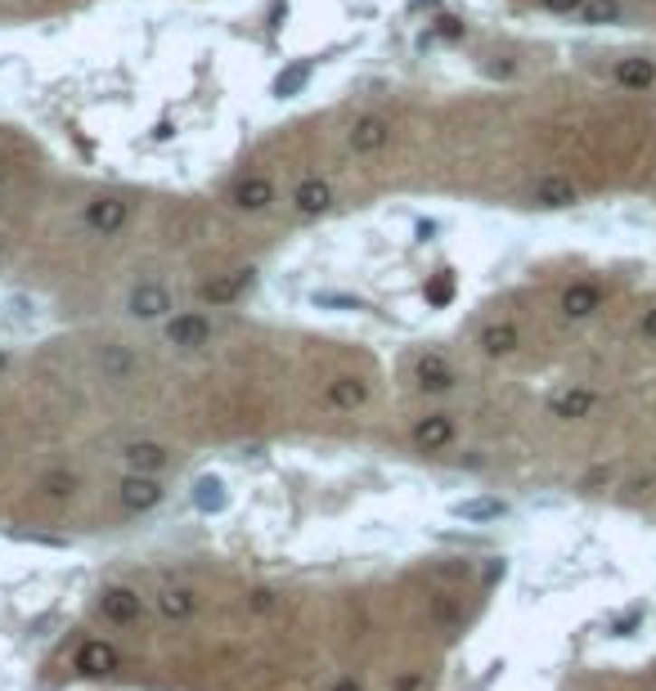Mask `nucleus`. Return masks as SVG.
<instances>
[{"label":"nucleus","instance_id":"nucleus-1","mask_svg":"<svg viewBox=\"0 0 656 691\" xmlns=\"http://www.w3.org/2000/svg\"><path fill=\"white\" fill-rule=\"evenodd\" d=\"M171 310H176V297H171V288L157 283V279H139L131 292H127V315L139 319V324L171 319Z\"/></svg>","mask_w":656,"mask_h":691},{"label":"nucleus","instance_id":"nucleus-2","mask_svg":"<svg viewBox=\"0 0 656 691\" xmlns=\"http://www.w3.org/2000/svg\"><path fill=\"white\" fill-rule=\"evenodd\" d=\"M131 225V203L118 198V194H100L86 203V230L100 233V238H118V233Z\"/></svg>","mask_w":656,"mask_h":691},{"label":"nucleus","instance_id":"nucleus-3","mask_svg":"<svg viewBox=\"0 0 656 691\" xmlns=\"http://www.w3.org/2000/svg\"><path fill=\"white\" fill-rule=\"evenodd\" d=\"M162 337H166V346H176V350H203V346H212V319L198 315V310L171 315L162 324Z\"/></svg>","mask_w":656,"mask_h":691},{"label":"nucleus","instance_id":"nucleus-4","mask_svg":"<svg viewBox=\"0 0 656 691\" xmlns=\"http://www.w3.org/2000/svg\"><path fill=\"white\" fill-rule=\"evenodd\" d=\"M72 669L86 674V678H109V674L122 669V656H118L113 642H104V638H86V642L77 647V656H72Z\"/></svg>","mask_w":656,"mask_h":691},{"label":"nucleus","instance_id":"nucleus-5","mask_svg":"<svg viewBox=\"0 0 656 691\" xmlns=\"http://www.w3.org/2000/svg\"><path fill=\"white\" fill-rule=\"evenodd\" d=\"M252 279H257V270L252 265H243V270H230V274H216V279H207L203 288H198V297L216 310V306H234L248 288H252Z\"/></svg>","mask_w":656,"mask_h":691},{"label":"nucleus","instance_id":"nucleus-6","mask_svg":"<svg viewBox=\"0 0 656 691\" xmlns=\"http://www.w3.org/2000/svg\"><path fill=\"white\" fill-rule=\"evenodd\" d=\"M100 615L109 620V624H135L139 620V611H144V597L135 592L131 583H109L104 592H100Z\"/></svg>","mask_w":656,"mask_h":691},{"label":"nucleus","instance_id":"nucleus-7","mask_svg":"<svg viewBox=\"0 0 656 691\" xmlns=\"http://www.w3.org/2000/svg\"><path fill=\"white\" fill-rule=\"evenodd\" d=\"M162 498H166V489H162V480H157V476L127 471V480L118 485V503H122L127 512H153Z\"/></svg>","mask_w":656,"mask_h":691},{"label":"nucleus","instance_id":"nucleus-8","mask_svg":"<svg viewBox=\"0 0 656 691\" xmlns=\"http://www.w3.org/2000/svg\"><path fill=\"white\" fill-rule=\"evenodd\" d=\"M454 436H459V427H454L450 413H427V418H418L414 431H409V440H414L423 454H441V450H450Z\"/></svg>","mask_w":656,"mask_h":691},{"label":"nucleus","instance_id":"nucleus-9","mask_svg":"<svg viewBox=\"0 0 656 691\" xmlns=\"http://www.w3.org/2000/svg\"><path fill=\"white\" fill-rule=\"evenodd\" d=\"M414 377H418V391H427V395H445V391H454V382H459L454 364H450L445 355H436V350L418 355Z\"/></svg>","mask_w":656,"mask_h":691},{"label":"nucleus","instance_id":"nucleus-10","mask_svg":"<svg viewBox=\"0 0 656 691\" xmlns=\"http://www.w3.org/2000/svg\"><path fill=\"white\" fill-rule=\"evenodd\" d=\"M274 198H279V194H274V180H265V175H243V180L230 189V207H234V212H252V216H257V212H270Z\"/></svg>","mask_w":656,"mask_h":691},{"label":"nucleus","instance_id":"nucleus-11","mask_svg":"<svg viewBox=\"0 0 656 691\" xmlns=\"http://www.w3.org/2000/svg\"><path fill=\"white\" fill-rule=\"evenodd\" d=\"M530 198H535V207H544V212H566V207L580 203V189H575L566 175H539L535 189H530Z\"/></svg>","mask_w":656,"mask_h":691},{"label":"nucleus","instance_id":"nucleus-12","mask_svg":"<svg viewBox=\"0 0 656 691\" xmlns=\"http://www.w3.org/2000/svg\"><path fill=\"white\" fill-rule=\"evenodd\" d=\"M392 144V121L387 117H360L356 126H351V153H360V157H369V153H383Z\"/></svg>","mask_w":656,"mask_h":691},{"label":"nucleus","instance_id":"nucleus-13","mask_svg":"<svg viewBox=\"0 0 656 691\" xmlns=\"http://www.w3.org/2000/svg\"><path fill=\"white\" fill-rule=\"evenodd\" d=\"M122 462L139 476H157V471L171 467V450L157 445V440H131V445H122Z\"/></svg>","mask_w":656,"mask_h":691},{"label":"nucleus","instance_id":"nucleus-14","mask_svg":"<svg viewBox=\"0 0 656 691\" xmlns=\"http://www.w3.org/2000/svg\"><path fill=\"white\" fill-rule=\"evenodd\" d=\"M598 310H603V288L598 283H589V279L566 283V292H562V315L566 319H589Z\"/></svg>","mask_w":656,"mask_h":691},{"label":"nucleus","instance_id":"nucleus-15","mask_svg":"<svg viewBox=\"0 0 656 691\" xmlns=\"http://www.w3.org/2000/svg\"><path fill=\"white\" fill-rule=\"evenodd\" d=\"M594 404H598V395H594L589 386H566V391H557V395L548 400V413L562 418V422H580V418L594 413Z\"/></svg>","mask_w":656,"mask_h":691},{"label":"nucleus","instance_id":"nucleus-16","mask_svg":"<svg viewBox=\"0 0 656 691\" xmlns=\"http://www.w3.org/2000/svg\"><path fill=\"white\" fill-rule=\"evenodd\" d=\"M292 207H297V216H324V212L333 207V189H328V180H319V175L301 180V185L292 189Z\"/></svg>","mask_w":656,"mask_h":691},{"label":"nucleus","instance_id":"nucleus-17","mask_svg":"<svg viewBox=\"0 0 656 691\" xmlns=\"http://www.w3.org/2000/svg\"><path fill=\"white\" fill-rule=\"evenodd\" d=\"M612 77H616V86L621 90H630V95H643V90H652L656 86V63L652 59H621L616 68H612Z\"/></svg>","mask_w":656,"mask_h":691},{"label":"nucleus","instance_id":"nucleus-18","mask_svg":"<svg viewBox=\"0 0 656 691\" xmlns=\"http://www.w3.org/2000/svg\"><path fill=\"white\" fill-rule=\"evenodd\" d=\"M157 611H162V620L185 624V620H194V611H198V592H194V588H185V583L162 588V592H157Z\"/></svg>","mask_w":656,"mask_h":691},{"label":"nucleus","instance_id":"nucleus-19","mask_svg":"<svg viewBox=\"0 0 656 691\" xmlns=\"http://www.w3.org/2000/svg\"><path fill=\"white\" fill-rule=\"evenodd\" d=\"M450 512H454L459 521H468V525H486V521L509 516V503H504V498H459Z\"/></svg>","mask_w":656,"mask_h":691},{"label":"nucleus","instance_id":"nucleus-20","mask_svg":"<svg viewBox=\"0 0 656 691\" xmlns=\"http://www.w3.org/2000/svg\"><path fill=\"white\" fill-rule=\"evenodd\" d=\"M481 350L490 355V359H504V355H513L518 342H522V333H518V324H509V319H499V324H486L481 328Z\"/></svg>","mask_w":656,"mask_h":691},{"label":"nucleus","instance_id":"nucleus-21","mask_svg":"<svg viewBox=\"0 0 656 691\" xmlns=\"http://www.w3.org/2000/svg\"><path fill=\"white\" fill-rule=\"evenodd\" d=\"M324 400H328L333 409H360V404L369 400V386H365L360 377H333L328 391H324Z\"/></svg>","mask_w":656,"mask_h":691},{"label":"nucleus","instance_id":"nucleus-22","mask_svg":"<svg viewBox=\"0 0 656 691\" xmlns=\"http://www.w3.org/2000/svg\"><path fill=\"white\" fill-rule=\"evenodd\" d=\"M310 72H315V59H297V63H288V68L274 77V95H279V99L301 95V90H306V81H310Z\"/></svg>","mask_w":656,"mask_h":691},{"label":"nucleus","instance_id":"nucleus-23","mask_svg":"<svg viewBox=\"0 0 656 691\" xmlns=\"http://www.w3.org/2000/svg\"><path fill=\"white\" fill-rule=\"evenodd\" d=\"M100 368H104V377H109V382H127L139 364H135V355L127 350V346L113 342V346H104V350H100Z\"/></svg>","mask_w":656,"mask_h":691},{"label":"nucleus","instance_id":"nucleus-24","mask_svg":"<svg viewBox=\"0 0 656 691\" xmlns=\"http://www.w3.org/2000/svg\"><path fill=\"white\" fill-rule=\"evenodd\" d=\"M225 498H230V494H225V480H221V476H198V480H194V507H198V512H221Z\"/></svg>","mask_w":656,"mask_h":691},{"label":"nucleus","instance_id":"nucleus-25","mask_svg":"<svg viewBox=\"0 0 656 691\" xmlns=\"http://www.w3.org/2000/svg\"><path fill=\"white\" fill-rule=\"evenodd\" d=\"M580 23H589V27L625 23V5H621V0H585V5H580Z\"/></svg>","mask_w":656,"mask_h":691},{"label":"nucleus","instance_id":"nucleus-26","mask_svg":"<svg viewBox=\"0 0 656 691\" xmlns=\"http://www.w3.org/2000/svg\"><path fill=\"white\" fill-rule=\"evenodd\" d=\"M310 306L315 310H338V315H351V310H369L360 297L351 292H310Z\"/></svg>","mask_w":656,"mask_h":691},{"label":"nucleus","instance_id":"nucleus-27","mask_svg":"<svg viewBox=\"0 0 656 691\" xmlns=\"http://www.w3.org/2000/svg\"><path fill=\"white\" fill-rule=\"evenodd\" d=\"M41 489H45L50 498H68V494L77 489V476H72V471H45V476H41Z\"/></svg>","mask_w":656,"mask_h":691},{"label":"nucleus","instance_id":"nucleus-28","mask_svg":"<svg viewBox=\"0 0 656 691\" xmlns=\"http://www.w3.org/2000/svg\"><path fill=\"white\" fill-rule=\"evenodd\" d=\"M450 297H454V279H450V274H436L432 288H427V301H432V306H445Z\"/></svg>","mask_w":656,"mask_h":691},{"label":"nucleus","instance_id":"nucleus-29","mask_svg":"<svg viewBox=\"0 0 656 691\" xmlns=\"http://www.w3.org/2000/svg\"><path fill=\"white\" fill-rule=\"evenodd\" d=\"M639 624H643V611H630L625 620H616V624H612V633H616V638H630Z\"/></svg>","mask_w":656,"mask_h":691},{"label":"nucleus","instance_id":"nucleus-30","mask_svg":"<svg viewBox=\"0 0 656 691\" xmlns=\"http://www.w3.org/2000/svg\"><path fill=\"white\" fill-rule=\"evenodd\" d=\"M539 5H544L548 14H580L585 0H539Z\"/></svg>","mask_w":656,"mask_h":691},{"label":"nucleus","instance_id":"nucleus-31","mask_svg":"<svg viewBox=\"0 0 656 691\" xmlns=\"http://www.w3.org/2000/svg\"><path fill=\"white\" fill-rule=\"evenodd\" d=\"M252 611H274V592L270 588H257L252 592Z\"/></svg>","mask_w":656,"mask_h":691},{"label":"nucleus","instance_id":"nucleus-32","mask_svg":"<svg viewBox=\"0 0 656 691\" xmlns=\"http://www.w3.org/2000/svg\"><path fill=\"white\" fill-rule=\"evenodd\" d=\"M436 32L454 41V36H463V23H459V18H441V27H436Z\"/></svg>","mask_w":656,"mask_h":691},{"label":"nucleus","instance_id":"nucleus-33","mask_svg":"<svg viewBox=\"0 0 656 691\" xmlns=\"http://www.w3.org/2000/svg\"><path fill=\"white\" fill-rule=\"evenodd\" d=\"M643 337H648V342H656V306L643 315Z\"/></svg>","mask_w":656,"mask_h":691},{"label":"nucleus","instance_id":"nucleus-34","mask_svg":"<svg viewBox=\"0 0 656 691\" xmlns=\"http://www.w3.org/2000/svg\"><path fill=\"white\" fill-rule=\"evenodd\" d=\"M436 233V221H418V238H432Z\"/></svg>","mask_w":656,"mask_h":691},{"label":"nucleus","instance_id":"nucleus-35","mask_svg":"<svg viewBox=\"0 0 656 691\" xmlns=\"http://www.w3.org/2000/svg\"><path fill=\"white\" fill-rule=\"evenodd\" d=\"M333 691H360V687H356V683H338Z\"/></svg>","mask_w":656,"mask_h":691},{"label":"nucleus","instance_id":"nucleus-36","mask_svg":"<svg viewBox=\"0 0 656 691\" xmlns=\"http://www.w3.org/2000/svg\"><path fill=\"white\" fill-rule=\"evenodd\" d=\"M0 368H5V355H0Z\"/></svg>","mask_w":656,"mask_h":691}]
</instances>
